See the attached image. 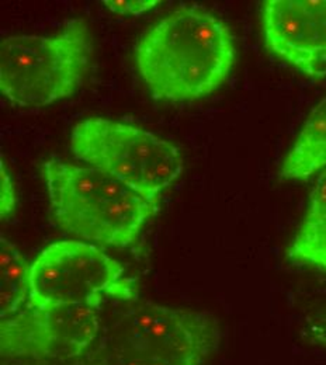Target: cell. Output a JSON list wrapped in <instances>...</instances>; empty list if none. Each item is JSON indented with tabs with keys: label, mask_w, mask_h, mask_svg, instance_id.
<instances>
[{
	"label": "cell",
	"mask_w": 326,
	"mask_h": 365,
	"mask_svg": "<svg viewBox=\"0 0 326 365\" xmlns=\"http://www.w3.org/2000/svg\"><path fill=\"white\" fill-rule=\"evenodd\" d=\"M136 66L155 100L190 101L217 91L235 62L228 26L200 6H180L136 46Z\"/></svg>",
	"instance_id": "1"
},
{
	"label": "cell",
	"mask_w": 326,
	"mask_h": 365,
	"mask_svg": "<svg viewBox=\"0 0 326 365\" xmlns=\"http://www.w3.org/2000/svg\"><path fill=\"white\" fill-rule=\"evenodd\" d=\"M101 329L85 365H204L220 344L208 314L136 299Z\"/></svg>",
	"instance_id": "2"
},
{
	"label": "cell",
	"mask_w": 326,
	"mask_h": 365,
	"mask_svg": "<svg viewBox=\"0 0 326 365\" xmlns=\"http://www.w3.org/2000/svg\"><path fill=\"white\" fill-rule=\"evenodd\" d=\"M43 175L55 224L83 242L127 247L158 212L159 205L89 166L51 159L43 165Z\"/></svg>",
	"instance_id": "3"
},
{
	"label": "cell",
	"mask_w": 326,
	"mask_h": 365,
	"mask_svg": "<svg viewBox=\"0 0 326 365\" xmlns=\"http://www.w3.org/2000/svg\"><path fill=\"white\" fill-rule=\"evenodd\" d=\"M93 53L85 20L52 36H10L0 44V91L20 107H47L82 86Z\"/></svg>",
	"instance_id": "4"
},
{
	"label": "cell",
	"mask_w": 326,
	"mask_h": 365,
	"mask_svg": "<svg viewBox=\"0 0 326 365\" xmlns=\"http://www.w3.org/2000/svg\"><path fill=\"white\" fill-rule=\"evenodd\" d=\"M71 150L89 168L127 184L152 204L183 172V158L169 140L127 123L94 117L71 133Z\"/></svg>",
	"instance_id": "5"
},
{
	"label": "cell",
	"mask_w": 326,
	"mask_h": 365,
	"mask_svg": "<svg viewBox=\"0 0 326 365\" xmlns=\"http://www.w3.org/2000/svg\"><path fill=\"white\" fill-rule=\"evenodd\" d=\"M106 298L138 299L134 279L93 243L62 240L47 246L31 263L29 305L94 307Z\"/></svg>",
	"instance_id": "6"
},
{
	"label": "cell",
	"mask_w": 326,
	"mask_h": 365,
	"mask_svg": "<svg viewBox=\"0 0 326 365\" xmlns=\"http://www.w3.org/2000/svg\"><path fill=\"white\" fill-rule=\"evenodd\" d=\"M100 331V308L29 305L1 319V357L36 363L75 360L93 347Z\"/></svg>",
	"instance_id": "7"
},
{
	"label": "cell",
	"mask_w": 326,
	"mask_h": 365,
	"mask_svg": "<svg viewBox=\"0 0 326 365\" xmlns=\"http://www.w3.org/2000/svg\"><path fill=\"white\" fill-rule=\"evenodd\" d=\"M262 26L275 55L308 76H326V0H268Z\"/></svg>",
	"instance_id": "8"
},
{
	"label": "cell",
	"mask_w": 326,
	"mask_h": 365,
	"mask_svg": "<svg viewBox=\"0 0 326 365\" xmlns=\"http://www.w3.org/2000/svg\"><path fill=\"white\" fill-rule=\"evenodd\" d=\"M326 168V97L305 120L288 150L280 176L285 180H307Z\"/></svg>",
	"instance_id": "9"
},
{
	"label": "cell",
	"mask_w": 326,
	"mask_h": 365,
	"mask_svg": "<svg viewBox=\"0 0 326 365\" xmlns=\"http://www.w3.org/2000/svg\"><path fill=\"white\" fill-rule=\"evenodd\" d=\"M287 255L294 263L326 272V170L315 182L305 217Z\"/></svg>",
	"instance_id": "10"
},
{
	"label": "cell",
	"mask_w": 326,
	"mask_h": 365,
	"mask_svg": "<svg viewBox=\"0 0 326 365\" xmlns=\"http://www.w3.org/2000/svg\"><path fill=\"white\" fill-rule=\"evenodd\" d=\"M31 264L16 245L0 236V318L6 319L19 311L30 295Z\"/></svg>",
	"instance_id": "11"
},
{
	"label": "cell",
	"mask_w": 326,
	"mask_h": 365,
	"mask_svg": "<svg viewBox=\"0 0 326 365\" xmlns=\"http://www.w3.org/2000/svg\"><path fill=\"white\" fill-rule=\"evenodd\" d=\"M103 4L120 16H141L159 4V0H104Z\"/></svg>",
	"instance_id": "12"
},
{
	"label": "cell",
	"mask_w": 326,
	"mask_h": 365,
	"mask_svg": "<svg viewBox=\"0 0 326 365\" xmlns=\"http://www.w3.org/2000/svg\"><path fill=\"white\" fill-rule=\"evenodd\" d=\"M16 205V194L10 175L7 173L4 163H0V212L1 218H6Z\"/></svg>",
	"instance_id": "13"
},
{
	"label": "cell",
	"mask_w": 326,
	"mask_h": 365,
	"mask_svg": "<svg viewBox=\"0 0 326 365\" xmlns=\"http://www.w3.org/2000/svg\"><path fill=\"white\" fill-rule=\"evenodd\" d=\"M310 336L315 343L326 346V308L315 314L311 319Z\"/></svg>",
	"instance_id": "14"
}]
</instances>
